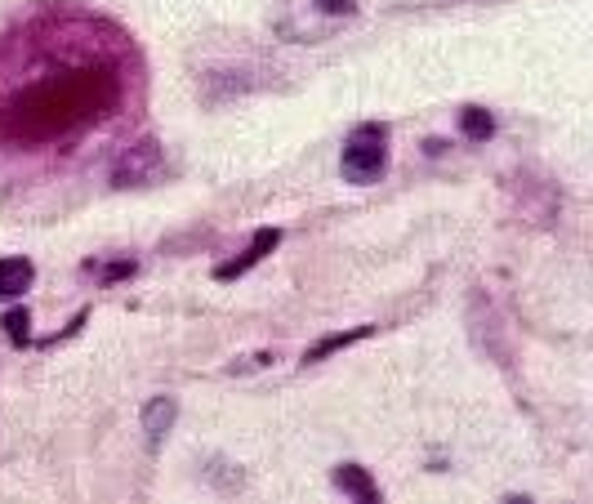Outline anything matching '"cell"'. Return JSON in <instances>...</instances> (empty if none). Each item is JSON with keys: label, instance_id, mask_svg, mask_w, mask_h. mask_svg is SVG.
Instances as JSON below:
<instances>
[{"label": "cell", "instance_id": "cell-11", "mask_svg": "<svg viewBox=\"0 0 593 504\" xmlns=\"http://www.w3.org/2000/svg\"><path fill=\"white\" fill-rule=\"evenodd\" d=\"M134 273H139V264H134V260H117V264H108V269H103V277H108V282H121V277H134Z\"/></svg>", "mask_w": 593, "mask_h": 504}, {"label": "cell", "instance_id": "cell-4", "mask_svg": "<svg viewBox=\"0 0 593 504\" xmlns=\"http://www.w3.org/2000/svg\"><path fill=\"white\" fill-rule=\"evenodd\" d=\"M277 245H282V228H260V232H254V237H250V245L241 250V255H237V260H228V264H219V269H215V277H219V282H232V277L250 273V269H254V264H260L264 255H273V250H277Z\"/></svg>", "mask_w": 593, "mask_h": 504}, {"label": "cell", "instance_id": "cell-9", "mask_svg": "<svg viewBox=\"0 0 593 504\" xmlns=\"http://www.w3.org/2000/svg\"><path fill=\"white\" fill-rule=\"evenodd\" d=\"M460 130H464L473 143H486V139L495 134V117H491L486 108H464V112H460Z\"/></svg>", "mask_w": 593, "mask_h": 504}, {"label": "cell", "instance_id": "cell-3", "mask_svg": "<svg viewBox=\"0 0 593 504\" xmlns=\"http://www.w3.org/2000/svg\"><path fill=\"white\" fill-rule=\"evenodd\" d=\"M156 175H161V147H156V139H139L134 147L121 152L117 171H112V184L117 188H143Z\"/></svg>", "mask_w": 593, "mask_h": 504}, {"label": "cell", "instance_id": "cell-10", "mask_svg": "<svg viewBox=\"0 0 593 504\" xmlns=\"http://www.w3.org/2000/svg\"><path fill=\"white\" fill-rule=\"evenodd\" d=\"M0 326H6V335H10L14 344H28V326H32V313H28V308H14V313H6V321H0Z\"/></svg>", "mask_w": 593, "mask_h": 504}, {"label": "cell", "instance_id": "cell-1", "mask_svg": "<svg viewBox=\"0 0 593 504\" xmlns=\"http://www.w3.org/2000/svg\"><path fill=\"white\" fill-rule=\"evenodd\" d=\"M358 0H282L273 19V32L295 45H317L330 41L344 23H353Z\"/></svg>", "mask_w": 593, "mask_h": 504}, {"label": "cell", "instance_id": "cell-8", "mask_svg": "<svg viewBox=\"0 0 593 504\" xmlns=\"http://www.w3.org/2000/svg\"><path fill=\"white\" fill-rule=\"evenodd\" d=\"M366 335H375V326H353V330H339V335H326V340H317L308 353H304V366H312V362H321L326 353H334V349H349V344H358V340H366Z\"/></svg>", "mask_w": 593, "mask_h": 504}, {"label": "cell", "instance_id": "cell-6", "mask_svg": "<svg viewBox=\"0 0 593 504\" xmlns=\"http://www.w3.org/2000/svg\"><path fill=\"white\" fill-rule=\"evenodd\" d=\"M32 282H36V264L32 260H23V255L0 260V299H19Z\"/></svg>", "mask_w": 593, "mask_h": 504}, {"label": "cell", "instance_id": "cell-5", "mask_svg": "<svg viewBox=\"0 0 593 504\" xmlns=\"http://www.w3.org/2000/svg\"><path fill=\"white\" fill-rule=\"evenodd\" d=\"M175 419H179V402L175 397H152L143 406V434H147V442L156 447L169 429H175Z\"/></svg>", "mask_w": 593, "mask_h": 504}, {"label": "cell", "instance_id": "cell-2", "mask_svg": "<svg viewBox=\"0 0 593 504\" xmlns=\"http://www.w3.org/2000/svg\"><path fill=\"white\" fill-rule=\"evenodd\" d=\"M339 171H344V179L358 184V188L380 184L384 171H388V125H380V121L358 125V130L344 139V156H339Z\"/></svg>", "mask_w": 593, "mask_h": 504}, {"label": "cell", "instance_id": "cell-7", "mask_svg": "<svg viewBox=\"0 0 593 504\" xmlns=\"http://www.w3.org/2000/svg\"><path fill=\"white\" fill-rule=\"evenodd\" d=\"M330 482L344 491V495H358L362 504H375V500H380V486L371 482V473H366L362 464H339V469L330 473Z\"/></svg>", "mask_w": 593, "mask_h": 504}]
</instances>
